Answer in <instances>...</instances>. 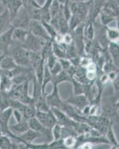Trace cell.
<instances>
[{
	"label": "cell",
	"instance_id": "6da1fadb",
	"mask_svg": "<svg viewBox=\"0 0 119 149\" xmlns=\"http://www.w3.org/2000/svg\"><path fill=\"white\" fill-rule=\"evenodd\" d=\"M12 116H13V109L11 107L0 111V128L2 130L3 134L8 136L13 140H16L17 142L22 143L19 136L12 132L9 127V121Z\"/></svg>",
	"mask_w": 119,
	"mask_h": 149
},
{
	"label": "cell",
	"instance_id": "7a4b0ae2",
	"mask_svg": "<svg viewBox=\"0 0 119 149\" xmlns=\"http://www.w3.org/2000/svg\"><path fill=\"white\" fill-rule=\"evenodd\" d=\"M8 54L12 56L15 62L18 66H25V67H31L30 65V50L17 46L9 52Z\"/></svg>",
	"mask_w": 119,
	"mask_h": 149
},
{
	"label": "cell",
	"instance_id": "3957f363",
	"mask_svg": "<svg viewBox=\"0 0 119 149\" xmlns=\"http://www.w3.org/2000/svg\"><path fill=\"white\" fill-rule=\"evenodd\" d=\"M28 30L31 33H32L36 37H39L41 39L44 40L47 42L52 41L51 39L50 36L48 35V32L46 31L43 22L37 19H31L30 23H29Z\"/></svg>",
	"mask_w": 119,
	"mask_h": 149
},
{
	"label": "cell",
	"instance_id": "277c9868",
	"mask_svg": "<svg viewBox=\"0 0 119 149\" xmlns=\"http://www.w3.org/2000/svg\"><path fill=\"white\" fill-rule=\"evenodd\" d=\"M46 42H47V41L41 39L39 37H36L32 33L29 31L28 35L26 41L22 46L28 49L30 51L41 52V50L43 49V46L46 45Z\"/></svg>",
	"mask_w": 119,
	"mask_h": 149
},
{
	"label": "cell",
	"instance_id": "5b68a950",
	"mask_svg": "<svg viewBox=\"0 0 119 149\" xmlns=\"http://www.w3.org/2000/svg\"><path fill=\"white\" fill-rule=\"evenodd\" d=\"M36 117L43 126L51 130L57 123L56 116L51 110L46 112L37 110Z\"/></svg>",
	"mask_w": 119,
	"mask_h": 149
},
{
	"label": "cell",
	"instance_id": "8992f818",
	"mask_svg": "<svg viewBox=\"0 0 119 149\" xmlns=\"http://www.w3.org/2000/svg\"><path fill=\"white\" fill-rule=\"evenodd\" d=\"M31 19V17L29 16L26 9L22 6L15 18L12 20L11 25L14 28H22V29H28L29 23H30Z\"/></svg>",
	"mask_w": 119,
	"mask_h": 149
},
{
	"label": "cell",
	"instance_id": "52a82bcc",
	"mask_svg": "<svg viewBox=\"0 0 119 149\" xmlns=\"http://www.w3.org/2000/svg\"><path fill=\"white\" fill-rule=\"evenodd\" d=\"M14 28V26H11L0 34V51L2 52L3 54H8L10 46L14 43V41L12 40V33Z\"/></svg>",
	"mask_w": 119,
	"mask_h": 149
},
{
	"label": "cell",
	"instance_id": "ba28073f",
	"mask_svg": "<svg viewBox=\"0 0 119 149\" xmlns=\"http://www.w3.org/2000/svg\"><path fill=\"white\" fill-rule=\"evenodd\" d=\"M65 102L76 107L77 110H80V112L86 106L90 104L88 97L85 94H80V95L71 94L70 96Z\"/></svg>",
	"mask_w": 119,
	"mask_h": 149
},
{
	"label": "cell",
	"instance_id": "9c48e42d",
	"mask_svg": "<svg viewBox=\"0 0 119 149\" xmlns=\"http://www.w3.org/2000/svg\"><path fill=\"white\" fill-rule=\"evenodd\" d=\"M46 102L48 104L50 107V108L52 107H57V108H60L61 105L63 104L64 101H63L59 96V91H58L57 86L54 85V89L53 91L50 94L46 95Z\"/></svg>",
	"mask_w": 119,
	"mask_h": 149
},
{
	"label": "cell",
	"instance_id": "30bf717a",
	"mask_svg": "<svg viewBox=\"0 0 119 149\" xmlns=\"http://www.w3.org/2000/svg\"><path fill=\"white\" fill-rule=\"evenodd\" d=\"M3 5L8 10L11 22L23 6L22 0H5Z\"/></svg>",
	"mask_w": 119,
	"mask_h": 149
},
{
	"label": "cell",
	"instance_id": "8fae6325",
	"mask_svg": "<svg viewBox=\"0 0 119 149\" xmlns=\"http://www.w3.org/2000/svg\"><path fill=\"white\" fill-rule=\"evenodd\" d=\"M28 29H22V28H14V31L12 33V40L14 43H16L17 46L23 45L26 41L28 35Z\"/></svg>",
	"mask_w": 119,
	"mask_h": 149
},
{
	"label": "cell",
	"instance_id": "7c38bea8",
	"mask_svg": "<svg viewBox=\"0 0 119 149\" xmlns=\"http://www.w3.org/2000/svg\"><path fill=\"white\" fill-rule=\"evenodd\" d=\"M18 66L10 54H5L0 62V70L2 71H12Z\"/></svg>",
	"mask_w": 119,
	"mask_h": 149
},
{
	"label": "cell",
	"instance_id": "4fadbf2b",
	"mask_svg": "<svg viewBox=\"0 0 119 149\" xmlns=\"http://www.w3.org/2000/svg\"><path fill=\"white\" fill-rule=\"evenodd\" d=\"M19 137L20 138L21 140H22V143L25 145H26L27 143H31V142H34V141L37 138L41 137L42 136V134L39 132H37L36 130H33L31 128H29L28 130H27L26 132L22 133V134H19Z\"/></svg>",
	"mask_w": 119,
	"mask_h": 149
},
{
	"label": "cell",
	"instance_id": "5bb4252c",
	"mask_svg": "<svg viewBox=\"0 0 119 149\" xmlns=\"http://www.w3.org/2000/svg\"><path fill=\"white\" fill-rule=\"evenodd\" d=\"M107 49L109 50V54L112 58L113 63L119 69V45L118 42H109Z\"/></svg>",
	"mask_w": 119,
	"mask_h": 149
},
{
	"label": "cell",
	"instance_id": "9a60e30c",
	"mask_svg": "<svg viewBox=\"0 0 119 149\" xmlns=\"http://www.w3.org/2000/svg\"><path fill=\"white\" fill-rule=\"evenodd\" d=\"M12 26L10 14L7 8L4 10L3 13L0 15V34Z\"/></svg>",
	"mask_w": 119,
	"mask_h": 149
},
{
	"label": "cell",
	"instance_id": "2e32d148",
	"mask_svg": "<svg viewBox=\"0 0 119 149\" xmlns=\"http://www.w3.org/2000/svg\"><path fill=\"white\" fill-rule=\"evenodd\" d=\"M9 127H10V129L12 132L14 133V134H17V135H19V134H22V133L26 132V130L30 128L28 120H27L26 119H22L21 122H17L16 125L9 126Z\"/></svg>",
	"mask_w": 119,
	"mask_h": 149
},
{
	"label": "cell",
	"instance_id": "e0dca14e",
	"mask_svg": "<svg viewBox=\"0 0 119 149\" xmlns=\"http://www.w3.org/2000/svg\"><path fill=\"white\" fill-rule=\"evenodd\" d=\"M12 80L8 75L1 70V82H0V91L8 93L13 86Z\"/></svg>",
	"mask_w": 119,
	"mask_h": 149
},
{
	"label": "cell",
	"instance_id": "ac0fdd59",
	"mask_svg": "<svg viewBox=\"0 0 119 149\" xmlns=\"http://www.w3.org/2000/svg\"><path fill=\"white\" fill-rule=\"evenodd\" d=\"M53 0H46L43 6L40 8V17L41 21L50 22L51 20V14H50V5Z\"/></svg>",
	"mask_w": 119,
	"mask_h": 149
},
{
	"label": "cell",
	"instance_id": "d6986e66",
	"mask_svg": "<svg viewBox=\"0 0 119 149\" xmlns=\"http://www.w3.org/2000/svg\"><path fill=\"white\" fill-rule=\"evenodd\" d=\"M71 78L69 76V74L66 71L63 70L57 74L52 76V80H51V83L54 85L58 86L59 84H61L63 82H71Z\"/></svg>",
	"mask_w": 119,
	"mask_h": 149
},
{
	"label": "cell",
	"instance_id": "ffe728a7",
	"mask_svg": "<svg viewBox=\"0 0 119 149\" xmlns=\"http://www.w3.org/2000/svg\"><path fill=\"white\" fill-rule=\"evenodd\" d=\"M12 98L9 96L8 93L0 91V111L10 107Z\"/></svg>",
	"mask_w": 119,
	"mask_h": 149
},
{
	"label": "cell",
	"instance_id": "44dd1931",
	"mask_svg": "<svg viewBox=\"0 0 119 149\" xmlns=\"http://www.w3.org/2000/svg\"><path fill=\"white\" fill-rule=\"evenodd\" d=\"M28 84L29 81H27L24 84L22 95H21L20 98L19 99V101H20L21 102H22L25 104H31L33 103L32 96H30L28 93Z\"/></svg>",
	"mask_w": 119,
	"mask_h": 149
},
{
	"label": "cell",
	"instance_id": "7402d4cb",
	"mask_svg": "<svg viewBox=\"0 0 119 149\" xmlns=\"http://www.w3.org/2000/svg\"><path fill=\"white\" fill-rule=\"evenodd\" d=\"M106 33L109 42H119V29L118 28H109L106 26Z\"/></svg>",
	"mask_w": 119,
	"mask_h": 149
},
{
	"label": "cell",
	"instance_id": "603a6c76",
	"mask_svg": "<svg viewBox=\"0 0 119 149\" xmlns=\"http://www.w3.org/2000/svg\"><path fill=\"white\" fill-rule=\"evenodd\" d=\"M52 80V74L51 72L49 67L48 66V65L45 63L44 66V72H43V82H42V89H43V92L45 95L46 94V85L48 84H49L51 82Z\"/></svg>",
	"mask_w": 119,
	"mask_h": 149
},
{
	"label": "cell",
	"instance_id": "cb8c5ba5",
	"mask_svg": "<svg viewBox=\"0 0 119 149\" xmlns=\"http://www.w3.org/2000/svg\"><path fill=\"white\" fill-rule=\"evenodd\" d=\"M71 83L73 86V94L74 95H80L84 94L85 92V84L80 83L77 81L75 78H71Z\"/></svg>",
	"mask_w": 119,
	"mask_h": 149
},
{
	"label": "cell",
	"instance_id": "d4e9b609",
	"mask_svg": "<svg viewBox=\"0 0 119 149\" xmlns=\"http://www.w3.org/2000/svg\"><path fill=\"white\" fill-rule=\"evenodd\" d=\"M105 136L108 141L109 142V144L112 146H115L118 143L117 140V138L116 136V134H115L114 130L112 128V125L111 124L109 126L108 129H107V131L105 134Z\"/></svg>",
	"mask_w": 119,
	"mask_h": 149
},
{
	"label": "cell",
	"instance_id": "484cf974",
	"mask_svg": "<svg viewBox=\"0 0 119 149\" xmlns=\"http://www.w3.org/2000/svg\"><path fill=\"white\" fill-rule=\"evenodd\" d=\"M62 5L63 4L59 3L57 0H53L50 5V14H51V18L57 17L61 9Z\"/></svg>",
	"mask_w": 119,
	"mask_h": 149
},
{
	"label": "cell",
	"instance_id": "4316f807",
	"mask_svg": "<svg viewBox=\"0 0 119 149\" xmlns=\"http://www.w3.org/2000/svg\"><path fill=\"white\" fill-rule=\"evenodd\" d=\"M63 144L66 148H75L77 145L76 136L70 135L63 138Z\"/></svg>",
	"mask_w": 119,
	"mask_h": 149
},
{
	"label": "cell",
	"instance_id": "83f0119b",
	"mask_svg": "<svg viewBox=\"0 0 119 149\" xmlns=\"http://www.w3.org/2000/svg\"><path fill=\"white\" fill-rule=\"evenodd\" d=\"M13 142L10 138L5 134L0 136V149H12Z\"/></svg>",
	"mask_w": 119,
	"mask_h": 149
},
{
	"label": "cell",
	"instance_id": "f1b7e54d",
	"mask_svg": "<svg viewBox=\"0 0 119 149\" xmlns=\"http://www.w3.org/2000/svg\"><path fill=\"white\" fill-rule=\"evenodd\" d=\"M36 113H37V108L34 104H27L26 106V110L24 113V118L27 120L29 119L33 118V117L36 116Z\"/></svg>",
	"mask_w": 119,
	"mask_h": 149
},
{
	"label": "cell",
	"instance_id": "f546056e",
	"mask_svg": "<svg viewBox=\"0 0 119 149\" xmlns=\"http://www.w3.org/2000/svg\"><path fill=\"white\" fill-rule=\"evenodd\" d=\"M41 22H43V26H44L45 29H46V31L48 32V35H49L50 37H51V40H53L55 39V37H56L57 34H58L57 30L55 29V27H54V26L50 23V22H45V21H41Z\"/></svg>",
	"mask_w": 119,
	"mask_h": 149
},
{
	"label": "cell",
	"instance_id": "4dcf8cb0",
	"mask_svg": "<svg viewBox=\"0 0 119 149\" xmlns=\"http://www.w3.org/2000/svg\"><path fill=\"white\" fill-rule=\"evenodd\" d=\"M81 20L77 16L72 15L71 16V17L69 18V19L68 20V28H69V31H71L75 30L77 26L80 25V23H82Z\"/></svg>",
	"mask_w": 119,
	"mask_h": 149
},
{
	"label": "cell",
	"instance_id": "1f68e13d",
	"mask_svg": "<svg viewBox=\"0 0 119 149\" xmlns=\"http://www.w3.org/2000/svg\"><path fill=\"white\" fill-rule=\"evenodd\" d=\"M100 22L102 23V25L104 26H107L110 22H112V21H114L115 19H116L115 17H113L112 16L109 15V14H107L104 11L101 10L100 13Z\"/></svg>",
	"mask_w": 119,
	"mask_h": 149
},
{
	"label": "cell",
	"instance_id": "d6a6232c",
	"mask_svg": "<svg viewBox=\"0 0 119 149\" xmlns=\"http://www.w3.org/2000/svg\"><path fill=\"white\" fill-rule=\"evenodd\" d=\"M62 130H63V126H61L58 123H57L56 125L51 128V134H52L53 140H57V139H61Z\"/></svg>",
	"mask_w": 119,
	"mask_h": 149
},
{
	"label": "cell",
	"instance_id": "836d02e7",
	"mask_svg": "<svg viewBox=\"0 0 119 149\" xmlns=\"http://www.w3.org/2000/svg\"><path fill=\"white\" fill-rule=\"evenodd\" d=\"M26 148L30 149H49V142H45L43 144H34L31 143H27L26 145Z\"/></svg>",
	"mask_w": 119,
	"mask_h": 149
},
{
	"label": "cell",
	"instance_id": "e575fe53",
	"mask_svg": "<svg viewBox=\"0 0 119 149\" xmlns=\"http://www.w3.org/2000/svg\"><path fill=\"white\" fill-rule=\"evenodd\" d=\"M50 70H51V74H52V76H55V75L57 74L58 73H59L60 72L63 71V68H62L61 64H60V63L59 62V61H57L56 63H55V64L50 69Z\"/></svg>",
	"mask_w": 119,
	"mask_h": 149
},
{
	"label": "cell",
	"instance_id": "d590c367",
	"mask_svg": "<svg viewBox=\"0 0 119 149\" xmlns=\"http://www.w3.org/2000/svg\"><path fill=\"white\" fill-rule=\"evenodd\" d=\"M58 61H59V62L61 64L62 68H63V70L64 71H67L71 67V65H72L70 60L68 59V58H59Z\"/></svg>",
	"mask_w": 119,
	"mask_h": 149
},
{
	"label": "cell",
	"instance_id": "8d00e7d4",
	"mask_svg": "<svg viewBox=\"0 0 119 149\" xmlns=\"http://www.w3.org/2000/svg\"><path fill=\"white\" fill-rule=\"evenodd\" d=\"M113 84V88H114V96L117 98L118 100L119 99V74L117 78L112 81Z\"/></svg>",
	"mask_w": 119,
	"mask_h": 149
},
{
	"label": "cell",
	"instance_id": "74e56055",
	"mask_svg": "<svg viewBox=\"0 0 119 149\" xmlns=\"http://www.w3.org/2000/svg\"><path fill=\"white\" fill-rule=\"evenodd\" d=\"M13 116L15 118L17 122H21L22 119H24V115L22 112L19 111V110H17V109H13Z\"/></svg>",
	"mask_w": 119,
	"mask_h": 149
},
{
	"label": "cell",
	"instance_id": "f35d334b",
	"mask_svg": "<svg viewBox=\"0 0 119 149\" xmlns=\"http://www.w3.org/2000/svg\"><path fill=\"white\" fill-rule=\"evenodd\" d=\"M92 146H93V143L90 142H83L81 145L78 147V148H83V149H91L92 148Z\"/></svg>",
	"mask_w": 119,
	"mask_h": 149
},
{
	"label": "cell",
	"instance_id": "ab89813d",
	"mask_svg": "<svg viewBox=\"0 0 119 149\" xmlns=\"http://www.w3.org/2000/svg\"><path fill=\"white\" fill-rule=\"evenodd\" d=\"M107 75H108V78H109V81H113L115 79H116V78L118 77V74H117V72H116V71H111L107 73Z\"/></svg>",
	"mask_w": 119,
	"mask_h": 149
},
{
	"label": "cell",
	"instance_id": "60d3db41",
	"mask_svg": "<svg viewBox=\"0 0 119 149\" xmlns=\"http://www.w3.org/2000/svg\"><path fill=\"white\" fill-rule=\"evenodd\" d=\"M69 1H71V2H86L89 0H69Z\"/></svg>",
	"mask_w": 119,
	"mask_h": 149
},
{
	"label": "cell",
	"instance_id": "b9f144b4",
	"mask_svg": "<svg viewBox=\"0 0 119 149\" xmlns=\"http://www.w3.org/2000/svg\"><path fill=\"white\" fill-rule=\"evenodd\" d=\"M112 149H119V142H118V143L117 145H116V146H112Z\"/></svg>",
	"mask_w": 119,
	"mask_h": 149
},
{
	"label": "cell",
	"instance_id": "7bdbcfd3",
	"mask_svg": "<svg viewBox=\"0 0 119 149\" xmlns=\"http://www.w3.org/2000/svg\"><path fill=\"white\" fill-rule=\"evenodd\" d=\"M57 1L59 2V3H61V4H64L65 2H66V0H57Z\"/></svg>",
	"mask_w": 119,
	"mask_h": 149
},
{
	"label": "cell",
	"instance_id": "ee69618b",
	"mask_svg": "<svg viewBox=\"0 0 119 149\" xmlns=\"http://www.w3.org/2000/svg\"><path fill=\"white\" fill-rule=\"evenodd\" d=\"M117 20V28L119 29V18L116 19Z\"/></svg>",
	"mask_w": 119,
	"mask_h": 149
},
{
	"label": "cell",
	"instance_id": "f6af8a7d",
	"mask_svg": "<svg viewBox=\"0 0 119 149\" xmlns=\"http://www.w3.org/2000/svg\"><path fill=\"white\" fill-rule=\"evenodd\" d=\"M28 1V0H22V3H23V5L24 4H26Z\"/></svg>",
	"mask_w": 119,
	"mask_h": 149
},
{
	"label": "cell",
	"instance_id": "bcb514c9",
	"mask_svg": "<svg viewBox=\"0 0 119 149\" xmlns=\"http://www.w3.org/2000/svg\"><path fill=\"white\" fill-rule=\"evenodd\" d=\"M2 134H2V130H1V128H0V136L2 135Z\"/></svg>",
	"mask_w": 119,
	"mask_h": 149
},
{
	"label": "cell",
	"instance_id": "7dc6e473",
	"mask_svg": "<svg viewBox=\"0 0 119 149\" xmlns=\"http://www.w3.org/2000/svg\"><path fill=\"white\" fill-rule=\"evenodd\" d=\"M0 82H1V70H0Z\"/></svg>",
	"mask_w": 119,
	"mask_h": 149
}]
</instances>
